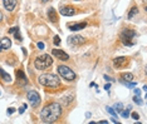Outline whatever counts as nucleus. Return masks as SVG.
Returning <instances> with one entry per match:
<instances>
[{"label": "nucleus", "mask_w": 147, "mask_h": 124, "mask_svg": "<svg viewBox=\"0 0 147 124\" xmlns=\"http://www.w3.org/2000/svg\"><path fill=\"white\" fill-rule=\"evenodd\" d=\"M62 115V107L59 103H49L40 112V119L43 123H54Z\"/></svg>", "instance_id": "obj_1"}, {"label": "nucleus", "mask_w": 147, "mask_h": 124, "mask_svg": "<svg viewBox=\"0 0 147 124\" xmlns=\"http://www.w3.org/2000/svg\"><path fill=\"white\" fill-rule=\"evenodd\" d=\"M38 82H39V84L44 85V87L54 88V89L60 85V79H59V77L55 75V74H52V73L40 75L39 78H38Z\"/></svg>", "instance_id": "obj_2"}, {"label": "nucleus", "mask_w": 147, "mask_h": 124, "mask_svg": "<svg viewBox=\"0 0 147 124\" xmlns=\"http://www.w3.org/2000/svg\"><path fill=\"white\" fill-rule=\"evenodd\" d=\"M53 64V59L49 54H43V55H39L35 60H34V67L38 70H47L48 68L52 67Z\"/></svg>", "instance_id": "obj_3"}, {"label": "nucleus", "mask_w": 147, "mask_h": 124, "mask_svg": "<svg viewBox=\"0 0 147 124\" xmlns=\"http://www.w3.org/2000/svg\"><path fill=\"white\" fill-rule=\"evenodd\" d=\"M137 33H136L133 29H128V28H124L121 33H119V39L122 41V44L126 45V46H132L133 43H132V39L135 38Z\"/></svg>", "instance_id": "obj_4"}, {"label": "nucleus", "mask_w": 147, "mask_h": 124, "mask_svg": "<svg viewBox=\"0 0 147 124\" xmlns=\"http://www.w3.org/2000/svg\"><path fill=\"white\" fill-rule=\"evenodd\" d=\"M57 70H58L59 77L63 78V79H65L67 82H73V80H75V73H74L69 67H65V65H58Z\"/></svg>", "instance_id": "obj_5"}, {"label": "nucleus", "mask_w": 147, "mask_h": 124, "mask_svg": "<svg viewBox=\"0 0 147 124\" xmlns=\"http://www.w3.org/2000/svg\"><path fill=\"white\" fill-rule=\"evenodd\" d=\"M27 96H28L29 103H30L32 107L35 108L40 104V95H39V93H37L35 90H30V91H28Z\"/></svg>", "instance_id": "obj_6"}, {"label": "nucleus", "mask_w": 147, "mask_h": 124, "mask_svg": "<svg viewBox=\"0 0 147 124\" xmlns=\"http://www.w3.org/2000/svg\"><path fill=\"white\" fill-rule=\"evenodd\" d=\"M128 63H130V59L127 56H117V58L113 59V65H114V68H117V69L127 67Z\"/></svg>", "instance_id": "obj_7"}, {"label": "nucleus", "mask_w": 147, "mask_h": 124, "mask_svg": "<svg viewBox=\"0 0 147 124\" xmlns=\"http://www.w3.org/2000/svg\"><path fill=\"white\" fill-rule=\"evenodd\" d=\"M84 41H85V39L83 36H80V35H72V36L68 38V44L72 45V46L82 45V44H84Z\"/></svg>", "instance_id": "obj_8"}, {"label": "nucleus", "mask_w": 147, "mask_h": 124, "mask_svg": "<svg viewBox=\"0 0 147 124\" xmlns=\"http://www.w3.org/2000/svg\"><path fill=\"white\" fill-rule=\"evenodd\" d=\"M52 53H53V55L55 56V58H58V59L62 60V62H67V60H69V55H68L65 51H63L62 49H53Z\"/></svg>", "instance_id": "obj_9"}, {"label": "nucleus", "mask_w": 147, "mask_h": 124, "mask_svg": "<svg viewBox=\"0 0 147 124\" xmlns=\"http://www.w3.org/2000/svg\"><path fill=\"white\" fill-rule=\"evenodd\" d=\"M67 26L69 28V30L72 31H78V30H82L87 26V23H68Z\"/></svg>", "instance_id": "obj_10"}, {"label": "nucleus", "mask_w": 147, "mask_h": 124, "mask_svg": "<svg viewBox=\"0 0 147 124\" xmlns=\"http://www.w3.org/2000/svg\"><path fill=\"white\" fill-rule=\"evenodd\" d=\"M59 11L64 17H73L74 14H75V9H74L73 6H63V8H60Z\"/></svg>", "instance_id": "obj_11"}, {"label": "nucleus", "mask_w": 147, "mask_h": 124, "mask_svg": "<svg viewBox=\"0 0 147 124\" xmlns=\"http://www.w3.org/2000/svg\"><path fill=\"white\" fill-rule=\"evenodd\" d=\"M17 79H18V84L19 85H25L28 83V79L25 77V74H24V72L20 70V69L17 70Z\"/></svg>", "instance_id": "obj_12"}, {"label": "nucleus", "mask_w": 147, "mask_h": 124, "mask_svg": "<svg viewBox=\"0 0 147 124\" xmlns=\"http://www.w3.org/2000/svg\"><path fill=\"white\" fill-rule=\"evenodd\" d=\"M3 4L8 11H13L17 6V0H3Z\"/></svg>", "instance_id": "obj_13"}, {"label": "nucleus", "mask_w": 147, "mask_h": 124, "mask_svg": "<svg viewBox=\"0 0 147 124\" xmlns=\"http://www.w3.org/2000/svg\"><path fill=\"white\" fill-rule=\"evenodd\" d=\"M47 15H48V19H49L52 23H57V20H58V14H57V11L54 8H49Z\"/></svg>", "instance_id": "obj_14"}, {"label": "nucleus", "mask_w": 147, "mask_h": 124, "mask_svg": "<svg viewBox=\"0 0 147 124\" xmlns=\"http://www.w3.org/2000/svg\"><path fill=\"white\" fill-rule=\"evenodd\" d=\"M11 46V41L9 38H3L1 41H0V49L1 50H8Z\"/></svg>", "instance_id": "obj_15"}, {"label": "nucleus", "mask_w": 147, "mask_h": 124, "mask_svg": "<svg viewBox=\"0 0 147 124\" xmlns=\"http://www.w3.org/2000/svg\"><path fill=\"white\" fill-rule=\"evenodd\" d=\"M121 80H126V82H132L133 80V74L132 73H121L119 74Z\"/></svg>", "instance_id": "obj_16"}, {"label": "nucleus", "mask_w": 147, "mask_h": 124, "mask_svg": "<svg viewBox=\"0 0 147 124\" xmlns=\"http://www.w3.org/2000/svg\"><path fill=\"white\" fill-rule=\"evenodd\" d=\"M0 74H1V79H3V82H4V83H10L11 82L10 75L6 73L4 69H0Z\"/></svg>", "instance_id": "obj_17"}, {"label": "nucleus", "mask_w": 147, "mask_h": 124, "mask_svg": "<svg viewBox=\"0 0 147 124\" xmlns=\"http://www.w3.org/2000/svg\"><path fill=\"white\" fill-rule=\"evenodd\" d=\"M138 14V8L137 6H132V9H131L130 11H128V14H127V18L128 19H132V18L135 17V15H137Z\"/></svg>", "instance_id": "obj_18"}, {"label": "nucleus", "mask_w": 147, "mask_h": 124, "mask_svg": "<svg viewBox=\"0 0 147 124\" xmlns=\"http://www.w3.org/2000/svg\"><path fill=\"white\" fill-rule=\"evenodd\" d=\"M131 109H132V107H131V105H128V107L126 108V110H124V112H121V114H122V117H123V118H128Z\"/></svg>", "instance_id": "obj_19"}, {"label": "nucleus", "mask_w": 147, "mask_h": 124, "mask_svg": "<svg viewBox=\"0 0 147 124\" xmlns=\"http://www.w3.org/2000/svg\"><path fill=\"white\" fill-rule=\"evenodd\" d=\"M133 101H135L136 104H138V105H142V104H143V100H142V99L138 95H135V96H133Z\"/></svg>", "instance_id": "obj_20"}, {"label": "nucleus", "mask_w": 147, "mask_h": 124, "mask_svg": "<svg viewBox=\"0 0 147 124\" xmlns=\"http://www.w3.org/2000/svg\"><path fill=\"white\" fill-rule=\"evenodd\" d=\"M106 109H107V112L109 113V114H111L112 117H116V115H117V112H116V110H114L113 108H111V107H106Z\"/></svg>", "instance_id": "obj_21"}, {"label": "nucleus", "mask_w": 147, "mask_h": 124, "mask_svg": "<svg viewBox=\"0 0 147 124\" xmlns=\"http://www.w3.org/2000/svg\"><path fill=\"white\" fill-rule=\"evenodd\" d=\"M114 108H116V112L117 113H121L123 110V109H122V108H123V104H122V103H117V104L114 105Z\"/></svg>", "instance_id": "obj_22"}, {"label": "nucleus", "mask_w": 147, "mask_h": 124, "mask_svg": "<svg viewBox=\"0 0 147 124\" xmlns=\"http://www.w3.org/2000/svg\"><path fill=\"white\" fill-rule=\"evenodd\" d=\"M53 43H54V45H57V46H58V45H60V38H59L58 35H55V36H54V40H53Z\"/></svg>", "instance_id": "obj_23"}, {"label": "nucleus", "mask_w": 147, "mask_h": 124, "mask_svg": "<svg viewBox=\"0 0 147 124\" xmlns=\"http://www.w3.org/2000/svg\"><path fill=\"white\" fill-rule=\"evenodd\" d=\"M14 34H15V39H17L18 41H22L23 39H22V35H20V33H19V29H18V30Z\"/></svg>", "instance_id": "obj_24"}, {"label": "nucleus", "mask_w": 147, "mask_h": 124, "mask_svg": "<svg viewBox=\"0 0 147 124\" xmlns=\"http://www.w3.org/2000/svg\"><path fill=\"white\" fill-rule=\"evenodd\" d=\"M131 117H132V118H133V119H136V120H137V119L140 118V115H138V113H136V112H133V113H132V114H131Z\"/></svg>", "instance_id": "obj_25"}, {"label": "nucleus", "mask_w": 147, "mask_h": 124, "mask_svg": "<svg viewBox=\"0 0 147 124\" xmlns=\"http://www.w3.org/2000/svg\"><path fill=\"white\" fill-rule=\"evenodd\" d=\"M37 46L39 48L40 50H43V49H44V43H42V41H38V44H37Z\"/></svg>", "instance_id": "obj_26"}, {"label": "nucleus", "mask_w": 147, "mask_h": 124, "mask_svg": "<svg viewBox=\"0 0 147 124\" xmlns=\"http://www.w3.org/2000/svg\"><path fill=\"white\" fill-rule=\"evenodd\" d=\"M25 109H27V104H23V107L20 108V110H19V113H20V114H23V113H24V110H25Z\"/></svg>", "instance_id": "obj_27"}, {"label": "nucleus", "mask_w": 147, "mask_h": 124, "mask_svg": "<svg viewBox=\"0 0 147 124\" xmlns=\"http://www.w3.org/2000/svg\"><path fill=\"white\" fill-rule=\"evenodd\" d=\"M13 113H14V108H9V109H8V114L10 115V114H13Z\"/></svg>", "instance_id": "obj_28"}, {"label": "nucleus", "mask_w": 147, "mask_h": 124, "mask_svg": "<svg viewBox=\"0 0 147 124\" xmlns=\"http://www.w3.org/2000/svg\"><path fill=\"white\" fill-rule=\"evenodd\" d=\"M135 94H136V95H141V90H140V89H135Z\"/></svg>", "instance_id": "obj_29"}, {"label": "nucleus", "mask_w": 147, "mask_h": 124, "mask_svg": "<svg viewBox=\"0 0 147 124\" xmlns=\"http://www.w3.org/2000/svg\"><path fill=\"white\" fill-rule=\"evenodd\" d=\"M104 79H106L107 82H112V80H113V79H112V78H109L108 75H104Z\"/></svg>", "instance_id": "obj_30"}, {"label": "nucleus", "mask_w": 147, "mask_h": 124, "mask_svg": "<svg viewBox=\"0 0 147 124\" xmlns=\"http://www.w3.org/2000/svg\"><path fill=\"white\" fill-rule=\"evenodd\" d=\"M104 89H106V90H109V89H111V84H106Z\"/></svg>", "instance_id": "obj_31"}, {"label": "nucleus", "mask_w": 147, "mask_h": 124, "mask_svg": "<svg viewBox=\"0 0 147 124\" xmlns=\"http://www.w3.org/2000/svg\"><path fill=\"white\" fill-rule=\"evenodd\" d=\"M99 123H102V124H107L108 122H107V120H101V122H99Z\"/></svg>", "instance_id": "obj_32"}, {"label": "nucleus", "mask_w": 147, "mask_h": 124, "mask_svg": "<svg viewBox=\"0 0 147 124\" xmlns=\"http://www.w3.org/2000/svg\"><path fill=\"white\" fill-rule=\"evenodd\" d=\"M145 73H146V75H147V64H146V67H145Z\"/></svg>", "instance_id": "obj_33"}, {"label": "nucleus", "mask_w": 147, "mask_h": 124, "mask_svg": "<svg viewBox=\"0 0 147 124\" xmlns=\"http://www.w3.org/2000/svg\"><path fill=\"white\" fill-rule=\"evenodd\" d=\"M143 89H145V91H147V85H145V87H143Z\"/></svg>", "instance_id": "obj_34"}, {"label": "nucleus", "mask_w": 147, "mask_h": 124, "mask_svg": "<svg viewBox=\"0 0 147 124\" xmlns=\"http://www.w3.org/2000/svg\"><path fill=\"white\" fill-rule=\"evenodd\" d=\"M42 1H43V3H47V1H49V0H42Z\"/></svg>", "instance_id": "obj_35"}, {"label": "nucleus", "mask_w": 147, "mask_h": 124, "mask_svg": "<svg viewBox=\"0 0 147 124\" xmlns=\"http://www.w3.org/2000/svg\"><path fill=\"white\" fill-rule=\"evenodd\" d=\"M145 10H146V11H147V6H146V8H145Z\"/></svg>", "instance_id": "obj_36"}, {"label": "nucleus", "mask_w": 147, "mask_h": 124, "mask_svg": "<svg viewBox=\"0 0 147 124\" xmlns=\"http://www.w3.org/2000/svg\"><path fill=\"white\" fill-rule=\"evenodd\" d=\"M75 1H78V0H75Z\"/></svg>", "instance_id": "obj_37"}]
</instances>
